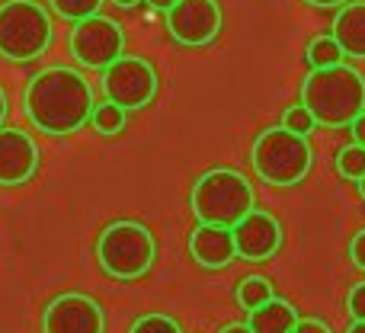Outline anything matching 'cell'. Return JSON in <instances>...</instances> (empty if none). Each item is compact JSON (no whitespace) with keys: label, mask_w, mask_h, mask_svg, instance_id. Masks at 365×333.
Segmentation results:
<instances>
[{"label":"cell","mask_w":365,"mask_h":333,"mask_svg":"<svg viewBox=\"0 0 365 333\" xmlns=\"http://www.w3.org/2000/svg\"><path fill=\"white\" fill-rule=\"evenodd\" d=\"M148 4H151V6H158V10H170V6L177 4V0H148Z\"/></svg>","instance_id":"cell-30"},{"label":"cell","mask_w":365,"mask_h":333,"mask_svg":"<svg viewBox=\"0 0 365 333\" xmlns=\"http://www.w3.org/2000/svg\"><path fill=\"white\" fill-rule=\"evenodd\" d=\"M189 205L199 225H221L234 227L240 218L257 208V195L244 173L231 167H215L195 180L189 193Z\"/></svg>","instance_id":"cell-3"},{"label":"cell","mask_w":365,"mask_h":333,"mask_svg":"<svg viewBox=\"0 0 365 333\" xmlns=\"http://www.w3.org/2000/svg\"><path fill=\"white\" fill-rule=\"evenodd\" d=\"M311 145L308 138L289 132L282 125L263 128L253 141L250 164L253 173L269 186H298L311 170Z\"/></svg>","instance_id":"cell-5"},{"label":"cell","mask_w":365,"mask_h":333,"mask_svg":"<svg viewBox=\"0 0 365 333\" xmlns=\"http://www.w3.org/2000/svg\"><path fill=\"white\" fill-rule=\"evenodd\" d=\"M103 4H106V0H48L51 13L68 19V23H81V19H87V16H96Z\"/></svg>","instance_id":"cell-19"},{"label":"cell","mask_w":365,"mask_h":333,"mask_svg":"<svg viewBox=\"0 0 365 333\" xmlns=\"http://www.w3.org/2000/svg\"><path fill=\"white\" fill-rule=\"evenodd\" d=\"M106 314L100 302L83 292H64L42 311V333H103Z\"/></svg>","instance_id":"cell-10"},{"label":"cell","mask_w":365,"mask_h":333,"mask_svg":"<svg viewBox=\"0 0 365 333\" xmlns=\"http://www.w3.org/2000/svg\"><path fill=\"white\" fill-rule=\"evenodd\" d=\"M55 39L48 6L38 0H4L0 4V58L36 61Z\"/></svg>","instance_id":"cell-6"},{"label":"cell","mask_w":365,"mask_h":333,"mask_svg":"<svg viewBox=\"0 0 365 333\" xmlns=\"http://www.w3.org/2000/svg\"><path fill=\"white\" fill-rule=\"evenodd\" d=\"M343 48L336 45L334 36H317L308 42V64L311 71H321V68H334V64H343Z\"/></svg>","instance_id":"cell-17"},{"label":"cell","mask_w":365,"mask_h":333,"mask_svg":"<svg viewBox=\"0 0 365 333\" xmlns=\"http://www.w3.org/2000/svg\"><path fill=\"white\" fill-rule=\"evenodd\" d=\"M234 298H237L240 308L253 311V308H263V304L269 302V298H276V295H272V282H269V279L259 276V272H250V276H244L237 282Z\"/></svg>","instance_id":"cell-16"},{"label":"cell","mask_w":365,"mask_h":333,"mask_svg":"<svg viewBox=\"0 0 365 333\" xmlns=\"http://www.w3.org/2000/svg\"><path fill=\"white\" fill-rule=\"evenodd\" d=\"M304 4H311V6H343V4H349V0H304Z\"/></svg>","instance_id":"cell-28"},{"label":"cell","mask_w":365,"mask_h":333,"mask_svg":"<svg viewBox=\"0 0 365 333\" xmlns=\"http://www.w3.org/2000/svg\"><path fill=\"white\" fill-rule=\"evenodd\" d=\"M128 333H182V327L170 314H141Z\"/></svg>","instance_id":"cell-21"},{"label":"cell","mask_w":365,"mask_h":333,"mask_svg":"<svg viewBox=\"0 0 365 333\" xmlns=\"http://www.w3.org/2000/svg\"><path fill=\"white\" fill-rule=\"evenodd\" d=\"M346 333H365V321H353L349 324V330Z\"/></svg>","instance_id":"cell-31"},{"label":"cell","mask_w":365,"mask_h":333,"mask_svg":"<svg viewBox=\"0 0 365 333\" xmlns=\"http://www.w3.org/2000/svg\"><path fill=\"white\" fill-rule=\"evenodd\" d=\"M221 333H250L247 324H227V327H221Z\"/></svg>","instance_id":"cell-29"},{"label":"cell","mask_w":365,"mask_h":333,"mask_svg":"<svg viewBox=\"0 0 365 333\" xmlns=\"http://www.w3.org/2000/svg\"><path fill=\"white\" fill-rule=\"evenodd\" d=\"M189 253L202 270H225L237 260L234 231L221 225H199L189 234Z\"/></svg>","instance_id":"cell-13"},{"label":"cell","mask_w":365,"mask_h":333,"mask_svg":"<svg viewBox=\"0 0 365 333\" xmlns=\"http://www.w3.org/2000/svg\"><path fill=\"white\" fill-rule=\"evenodd\" d=\"M298 324V308L285 298H269L263 308H253L247 317L250 333H292Z\"/></svg>","instance_id":"cell-15"},{"label":"cell","mask_w":365,"mask_h":333,"mask_svg":"<svg viewBox=\"0 0 365 333\" xmlns=\"http://www.w3.org/2000/svg\"><path fill=\"white\" fill-rule=\"evenodd\" d=\"M158 260V240L148 231V225L132 218L113 221L96 237V263L106 276L132 282L141 279Z\"/></svg>","instance_id":"cell-4"},{"label":"cell","mask_w":365,"mask_h":333,"mask_svg":"<svg viewBox=\"0 0 365 333\" xmlns=\"http://www.w3.org/2000/svg\"><path fill=\"white\" fill-rule=\"evenodd\" d=\"M349 260H353L356 270L365 272V227L362 231H356V237L349 240Z\"/></svg>","instance_id":"cell-24"},{"label":"cell","mask_w":365,"mask_h":333,"mask_svg":"<svg viewBox=\"0 0 365 333\" xmlns=\"http://www.w3.org/2000/svg\"><path fill=\"white\" fill-rule=\"evenodd\" d=\"M302 106L324 128L349 125L356 116L365 113V77L346 61L311 71L302 83Z\"/></svg>","instance_id":"cell-2"},{"label":"cell","mask_w":365,"mask_h":333,"mask_svg":"<svg viewBox=\"0 0 365 333\" xmlns=\"http://www.w3.org/2000/svg\"><path fill=\"white\" fill-rule=\"evenodd\" d=\"M359 193L365 195V176H362V180H359Z\"/></svg>","instance_id":"cell-33"},{"label":"cell","mask_w":365,"mask_h":333,"mask_svg":"<svg viewBox=\"0 0 365 333\" xmlns=\"http://www.w3.org/2000/svg\"><path fill=\"white\" fill-rule=\"evenodd\" d=\"M346 308L349 314H353V321H365V282L353 285L346 295Z\"/></svg>","instance_id":"cell-23"},{"label":"cell","mask_w":365,"mask_h":333,"mask_svg":"<svg viewBox=\"0 0 365 333\" xmlns=\"http://www.w3.org/2000/svg\"><path fill=\"white\" fill-rule=\"evenodd\" d=\"M71 55L87 71H106L113 61L125 55V29L113 16H87L71 26Z\"/></svg>","instance_id":"cell-7"},{"label":"cell","mask_w":365,"mask_h":333,"mask_svg":"<svg viewBox=\"0 0 365 333\" xmlns=\"http://www.w3.org/2000/svg\"><path fill=\"white\" fill-rule=\"evenodd\" d=\"M113 4H115V6H125V10H128V6H135V4H141V0H113Z\"/></svg>","instance_id":"cell-32"},{"label":"cell","mask_w":365,"mask_h":333,"mask_svg":"<svg viewBox=\"0 0 365 333\" xmlns=\"http://www.w3.org/2000/svg\"><path fill=\"white\" fill-rule=\"evenodd\" d=\"M334 39L346 58H365V0H349L336 10Z\"/></svg>","instance_id":"cell-14"},{"label":"cell","mask_w":365,"mask_h":333,"mask_svg":"<svg viewBox=\"0 0 365 333\" xmlns=\"http://www.w3.org/2000/svg\"><path fill=\"white\" fill-rule=\"evenodd\" d=\"M6 116H10V100H6V90L0 87V128L6 125Z\"/></svg>","instance_id":"cell-27"},{"label":"cell","mask_w":365,"mask_h":333,"mask_svg":"<svg viewBox=\"0 0 365 333\" xmlns=\"http://www.w3.org/2000/svg\"><path fill=\"white\" fill-rule=\"evenodd\" d=\"M93 106L96 100L90 81L77 68H64V64L32 74L23 93V109L32 128L55 138L74 135L77 128L87 125Z\"/></svg>","instance_id":"cell-1"},{"label":"cell","mask_w":365,"mask_h":333,"mask_svg":"<svg viewBox=\"0 0 365 333\" xmlns=\"http://www.w3.org/2000/svg\"><path fill=\"white\" fill-rule=\"evenodd\" d=\"M38 170V145L23 128H0V186H23Z\"/></svg>","instance_id":"cell-12"},{"label":"cell","mask_w":365,"mask_h":333,"mask_svg":"<svg viewBox=\"0 0 365 333\" xmlns=\"http://www.w3.org/2000/svg\"><path fill=\"white\" fill-rule=\"evenodd\" d=\"M336 170H340V176L359 183L362 176H365V148L362 145L340 148V151H336Z\"/></svg>","instance_id":"cell-20"},{"label":"cell","mask_w":365,"mask_h":333,"mask_svg":"<svg viewBox=\"0 0 365 333\" xmlns=\"http://www.w3.org/2000/svg\"><path fill=\"white\" fill-rule=\"evenodd\" d=\"M349 132H353V145L365 148V113H359L353 122H349Z\"/></svg>","instance_id":"cell-26"},{"label":"cell","mask_w":365,"mask_h":333,"mask_svg":"<svg viewBox=\"0 0 365 333\" xmlns=\"http://www.w3.org/2000/svg\"><path fill=\"white\" fill-rule=\"evenodd\" d=\"M125 109L115 106V103L103 100L93 106V113H90V125L96 128L100 135H119L122 128H125Z\"/></svg>","instance_id":"cell-18"},{"label":"cell","mask_w":365,"mask_h":333,"mask_svg":"<svg viewBox=\"0 0 365 333\" xmlns=\"http://www.w3.org/2000/svg\"><path fill=\"white\" fill-rule=\"evenodd\" d=\"M292 333H334V330H330V324L321 321V317H298Z\"/></svg>","instance_id":"cell-25"},{"label":"cell","mask_w":365,"mask_h":333,"mask_svg":"<svg viewBox=\"0 0 365 333\" xmlns=\"http://www.w3.org/2000/svg\"><path fill=\"white\" fill-rule=\"evenodd\" d=\"M167 32L186 48L212 45L221 32L218 0H177L167 10Z\"/></svg>","instance_id":"cell-9"},{"label":"cell","mask_w":365,"mask_h":333,"mask_svg":"<svg viewBox=\"0 0 365 333\" xmlns=\"http://www.w3.org/2000/svg\"><path fill=\"white\" fill-rule=\"evenodd\" d=\"M282 128H289V132H295V135H302V138H308V135L317 128V122H314V116H311L308 109L298 103V106H289V109L282 113Z\"/></svg>","instance_id":"cell-22"},{"label":"cell","mask_w":365,"mask_h":333,"mask_svg":"<svg viewBox=\"0 0 365 333\" xmlns=\"http://www.w3.org/2000/svg\"><path fill=\"white\" fill-rule=\"evenodd\" d=\"M103 96L125 113L145 109L158 96V71L138 55H122L103 71Z\"/></svg>","instance_id":"cell-8"},{"label":"cell","mask_w":365,"mask_h":333,"mask_svg":"<svg viewBox=\"0 0 365 333\" xmlns=\"http://www.w3.org/2000/svg\"><path fill=\"white\" fill-rule=\"evenodd\" d=\"M231 231H234L237 257L250 260V263H263V260L276 257L279 247H282V225L269 212H263V208H253Z\"/></svg>","instance_id":"cell-11"}]
</instances>
